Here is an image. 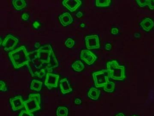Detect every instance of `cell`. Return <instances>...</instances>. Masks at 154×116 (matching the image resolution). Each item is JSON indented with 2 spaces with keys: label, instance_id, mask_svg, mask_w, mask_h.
<instances>
[{
  "label": "cell",
  "instance_id": "6da1fadb",
  "mask_svg": "<svg viewBox=\"0 0 154 116\" xmlns=\"http://www.w3.org/2000/svg\"><path fill=\"white\" fill-rule=\"evenodd\" d=\"M29 61L27 66L32 77L42 79L47 72L51 73L59 66L52 46L46 44L29 52Z\"/></svg>",
  "mask_w": 154,
  "mask_h": 116
},
{
  "label": "cell",
  "instance_id": "7a4b0ae2",
  "mask_svg": "<svg viewBox=\"0 0 154 116\" xmlns=\"http://www.w3.org/2000/svg\"><path fill=\"white\" fill-rule=\"evenodd\" d=\"M8 56L15 69L27 65L29 61V53L24 45L9 52Z\"/></svg>",
  "mask_w": 154,
  "mask_h": 116
},
{
  "label": "cell",
  "instance_id": "3957f363",
  "mask_svg": "<svg viewBox=\"0 0 154 116\" xmlns=\"http://www.w3.org/2000/svg\"><path fill=\"white\" fill-rule=\"evenodd\" d=\"M106 66L109 79L119 81L125 79L126 78L125 67L123 65H120L117 60H113L108 62Z\"/></svg>",
  "mask_w": 154,
  "mask_h": 116
},
{
  "label": "cell",
  "instance_id": "277c9868",
  "mask_svg": "<svg viewBox=\"0 0 154 116\" xmlns=\"http://www.w3.org/2000/svg\"><path fill=\"white\" fill-rule=\"evenodd\" d=\"M41 96L39 93H31L28 99L24 101V106L28 112L32 113L41 109Z\"/></svg>",
  "mask_w": 154,
  "mask_h": 116
},
{
  "label": "cell",
  "instance_id": "5b68a950",
  "mask_svg": "<svg viewBox=\"0 0 154 116\" xmlns=\"http://www.w3.org/2000/svg\"><path fill=\"white\" fill-rule=\"evenodd\" d=\"M92 76L95 87L97 88L104 87L109 81L107 69H102L93 72Z\"/></svg>",
  "mask_w": 154,
  "mask_h": 116
},
{
  "label": "cell",
  "instance_id": "8992f818",
  "mask_svg": "<svg viewBox=\"0 0 154 116\" xmlns=\"http://www.w3.org/2000/svg\"><path fill=\"white\" fill-rule=\"evenodd\" d=\"M19 40L17 38L12 34H9L3 40L2 46L4 50L8 52L14 50Z\"/></svg>",
  "mask_w": 154,
  "mask_h": 116
},
{
  "label": "cell",
  "instance_id": "52a82bcc",
  "mask_svg": "<svg viewBox=\"0 0 154 116\" xmlns=\"http://www.w3.org/2000/svg\"><path fill=\"white\" fill-rule=\"evenodd\" d=\"M85 44L88 50L98 49L100 48L99 35L97 34L87 35L85 38Z\"/></svg>",
  "mask_w": 154,
  "mask_h": 116
},
{
  "label": "cell",
  "instance_id": "ba28073f",
  "mask_svg": "<svg viewBox=\"0 0 154 116\" xmlns=\"http://www.w3.org/2000/svg\"><path fill=\"white\" fill-rule=\"evenodd\" d=\"M59 79V75L58 74L48 72L46 76L45 85L49 89L57 88Z\"/></svg>",
  "mask_w": 154,
  "mask_h": 116
},
{
  "label": "cell",
  "instance_id": "9c48e42d",
  "mask_svg": "<svg viewBox=\"0 0 154 116\" xmlns=\"http://www.w3.org/2000/svg\"><path fill=\"white\" fill-rule=\"evenodd\" d=\"M81 59L88 65H91L95 62L97 57L89 50H83L81 51Z\"/></svg>",
  "mask_w": 154,
  "mask_h": 116
},
{
  "label": "cell",
  "instance_id": "30bf717a",
  "mask_svg": "<svg viewBox=\"0 0 154 116\" xmlns=\"http://www.w3.org/2000/svg\"><path fill=\"white\" fill-rule=\"evenodd\" d=\"M9 101L12 106V110L13 111H17L25 107L24 101L23 100L21 95L16 96L14 98L10 99Z\"/></svg>",
  "mask_w": 154,
  "mask_h": 116
},
{
  "label": "cell",
  "instance_id": "8fae6325",
  "mask_svg": "<svg viewBox=\"0 0 154 116\" xmlns=\"http://www.w3.org/2000/svg\"><path fill=\"white\" fill-rule=\"evenodd\" d=\"M63 5L71 12H74L81 6L82 2L80 0H64L62 2Z\"/></svg>",
  "mask_w": 154,
  "mask_h": 116
},
{
  "label": "cell",
  "instance_id": "7c38bea8",
  "mask_svg": "<svg viewBox=\"0 0 154 116\" xmlns=\"http://www.w3.org/2000/svg\"><path fill=\"white\" fill-rule=\"evenodd\" d=\"M58 19L60 23L63 26H67L71 24L73 22V19L71 14L69 12L63 13L58 16Z\"/></svg>",
  "mask_w": 154,
  "mask_h": 116
},
{
  "label": "cell",
  "instance_id": "4fadbf2b",
  "mask_svg": "<svg viewBox=\"0 0 154 116\" xmlns=\"http://www.w3.org/2000/svg\"><path fill=\"white\" fill-rule=\"evenodd\" d=\"M140 25L144 31L148 32L154 27V21L151 18L146 17L140 22Z\"/></svg>",
  "mask_w": 154,
  "mask_h": 116
},
{
  "label": "cell",
  "instance_id": "5bb4252c",
  "mask_svg": "<svg viewBox=\"0 0 154 116\" xmlns=\"http://www.w3.org/2000/svg\"><path fill=\"white\" fill-rule=\"evenodd\" d=\"M59 86L63 94H66L72 91L68 79L66 78L61 80L59 82Z\"/></svg>",
  "mask_w": 154,
  "mask_h": 116
},
{
  "label": "cell",
  "instance_id": "9a60e30c",
  "mask_svg": "<svg viewBox=\"0 0 154 116\" xmlns=\"http://www.w3.org/2000/svg\"><path fill=\"white\" fill-rule=\"evenodd\" d=\"M100 94V91L96 88H91L88 92V97L94 100H97L99 99Z\"/></svg>",
  "mask_w": 154,
  "mask_h": 116
},
{
  "label": "cell",
  "instance_id": "2e32d148",
  "mask_svg": "<svg viewBox=\"0 0 154 116\" xmlns=\"http://www.w3.org/2000/svg\"><path fill=\"white\" fill-rule=\"evenodd\" d=\"M12 5L17 11H20L26 8L27 6L26 2L24 0H13Z\"/></svg>",
  "mask_w": 154,
  "mask_h": 116
},
{
  "label": "cell",
  "instance_id": "e0dca14e",
  "mask_svg": "<svg viewBox=\"0 0 154 116\" xmlns=\"http://www.w3.org/2000/svg\"><path fill=\"white\" fill-rule=\"evenodd\" d=\"M43 82L37 80L33 79L31 81L30 89L32 90L39 92L41 91L42 86L43 85Z\"/></svg>",
  "mask_w": 154,
  "mask_h": 116
},
{
  "label": "cell",
  "instance_id": "ac0fdd59",
  "mask_svg": "<svg viewBox=\"0 0 154 116\" xmlns=\"http://www.w3.org/2000/svg\"><path fill=\"white\" fill-rule=\"evenodd\" d=\"M72 67L75 71L80 72L85 69V65L81 60H76L72 65Z\"/></svg>",
  "mask_w": 154,
  "mask_h": 116
},
{
  "label": "cell",
  "instance_id": "d6986e66",
  "mask_svg": "<svg viewBox=\"0 0 154 116\" xmlns=\"http://www.w3.org/2000/svg\"><path fill=\"white\" fill-rule=\"evenodd\" d=\"M56 114L57 116H68V108L65 107H59L57 110Z\"/></svg>",
  "mask_w": 154,
  "mask_h": 116
},
{
  "label": "cell",
  "instance_id": "ffe728a7",
  "mask_svg": "<svg viewBox=\"0 0 154 116\" xmlns=\"http://www.w3.org/2000/svg\"><path fill=\"white\" fill-rule=\"evenodd\" d=\"M95 2L96 6L97 7H105L109 6L111 3L112 1L110 0H97Z\"/></svg>",
  "mask_w": 154,
  "mask_h": 116
},
{
  "label": "cell",
  "instance_id": "44dd1931",
  "mask_svg": "<svg viewBox=\"0 0 154 116\" xmlns=\"http://www.w3.org/2000/svg\"><path fill=\"white\" fill-rule=\"evenodd\" d=\"M115 84L113 82L109 81L107 85L103 87L104 91L108 92H112L115 89Z\"/></svg>",
  "mask_w": 154,
  "mask_h": 116
},
{
  "label": "cell",
  "instance_id": "7402d4cb",
  "mask_svg": "<svg viewBox=\"0 0 154 116\" xmlns=\"http://www.w3.org/2000/svg\"><path fill=\"white\" fill-rule=\"evenodd\" d=\"M65 44L67 48H72L75 44V41L72 38H68L65 41Z\"/></svg>",
  "mask_w": 154,
  "mask_h": 116
},
{
  "label": "cell",
  "instance_id": "603a6c76",
  "mask_svg": "<svg viewBox=\"0 0 154 116\" xmlns=\"http://www.w3.org/2000/svg\"><path fill=\"white\" fill-rule=\"evenodd\" d=\"M0 85H1V86H0L1 91L4 92H6L8 90L7 85H6V83H5V82L2 80L0 81Z\"/></svg>",
  "mask_w": 154,
  "mask_h": 116
},
{
  "label": "cell",
  "instance_id": "cb8c5ba5",
  "mask_svg": "<svg viewBox=\"0 0 154 116\" xmlns=\"http://www.w3.org/2000/svg\"><path fill=\"white\" fill-rule=\"evenodd\" d=\"M147 5L150 10H154V0H147Z\"/></svg>",
  "mask_w": 154,
  "mask_h": 116
},
{
  "label": "cell",
  "instance_id": "d4e9b609",
  "mask_svg": "<svg viewBox=\"0 0 154 116\" xmlns=\"http://www.w3.org/2000/svg\"><path fill=\"white\" fill-rule=\"evenodd\" d=\"M136 2L137 4L140 7H144L147 5V0L145 1H136Z\"/></svg>",
  "mask_w": 154,
  "mask_h": 116
},
{
  "label": "cell",
  "instance_id": "484cf974",
  "mask_svg": "<svg viewBox=\"0 0 154 116\" xmlns=\"http://www.w3.org/2000/svg\"><path fill=\"white\" fill-rule=\"evenodd\" d=\"M19 116H34V115L33 113L28 112L26 110H22Z\"/></svg>",
  "mask_w": 154,
  "mask_h": 116
},
{
  "label": "cell",
  "instance_id": "4316f807",
  "mask_svg": "<svg viewBox=\"0 0 154 116\" xmlns=\"http://www.w3.org/2000/svg\"><path fill=\"white\" fill-rule=\"evenodd\" d=\"M29 15L28 13L26 12L23 13L21 15V18L24 21H26L29 19Z\"/></svg>",
  "mask_w": 154,
  "mask_h": 116
},
{
  "label": "cell",
  "instance_id": "83f0119b",
  "mask_svg": "<svg viewBox=\"0 0 154 116\" xmlns=\"http://www.w3.org/2000/svg\"><path fill=\"white\" fill-rule=\"evenodd\" d=\"M33 26L35 29H37L39 28L40 26V24L38 21H35L33 24Z\"/></svg>",
  "mask_w": 154,
  "mask_h": 116
},
{
  "label": "cell",
  "instance_id": "f1b7e54d",
  "mask_svg": "<svg viewBox=\"0 0 154 116\" xmlns=\"http://www.w3.org/2000/svg\"><path fill=\"white\" fill-rule=\"evenodd\" d=\"M111 32L112 34L116 35V34H117L119 33V29L117 28H112L111 31Z\"/></svg>",
  "mask_w": 154,
  "mask_h": 116
},
{
  "label": "cell",
  "instance_id": "f546056e",
  "mask_svg": "<svg viewBox=\"0 0 154 116\" xmlns=\"http://www.w3.org/2000/svg\"><path fill=\"white\" fill-rule=\"evenodd\" d=\"M74 102L75 104L80 105L82 103V100H81V99L79 98H76Z\"/></svg>",
  "mask_w": 154,
  "mask_h": 116
},
{
  "label": "cell",
  "instance_id": "4dcf8cb0",
  "mask_svg": "<svg viewBox=\"0 0 154 116\" xmlns=\"http://www.w3.org/2000/svg\"><path fill=\"white\" fill-rule=\"evenodd\" d=\"M112 45L110 44H105V48L107 50H110L111 49Z\"/></svg>",
  "mask_w": 154,
  "mask_h": 116
},
{
  "label": "cell",
  "instance_id": "1f68e13d",
  "mask_svg": "<svg viewBox=\"0 0 154 116\" xmlns=\"http://www.w3.org/2000/svg\"><path fill=\"white\" fill-rule=\"evenodd\" d=\"M83 15V13L81 11H79L76 13V16L77 18H80L82 17Z\"/></svg>",
  "mask_w": 154,
  "mask_h": 116
},
{
  "label": "cell",
  "instance_id": "d6a6232c",
  "mask_svg": "<svg viewBox=\"0 0 154 116\" xmlns=\"http://www.w3.org/2000/svg\"><path fill=\"white\" fill-rule=\"evenodd\" d=\"M40 43L38 42H36L35 43V48H36V49H39V48H40Z\"/></svg>",
  "mask_w": 154,
  "mask_h": 116
},
{
  "label": "cell",
  "instance_id": "836d02e7",
  "mask_svg": "<svg viewBox=\"0 0 154 116\" xmlns=\"http://www.w3.org/2000/svg\"><path fill=\"white\" fill-rule=\"evenodd\" d=\"M134 35H135V37L137 38H139V37H140V34L138 33H136V34H135Z\"/></svg>",
  "mask_w": 154,
  "mask_h": 116
},
{
  "label": "cell",
  "instance_id": "e575fe53",
  "mask_svg": "<svg viewBox=\"0 0 154 116\" xmlns=\"http://www.w3.org/2000/svg\"><path fill=\"white\" fill-rule=\"evenodd\" d=\"M116 116H124V114H123V113H119V114H117V115H116Z\"/></svg>",
  "mask_w": 154,
  "mask_h": 116
},
{
  "label": "cell",
  "instance_id": "d590c367",
  "mask_svg": "<svg viewBox=\"0 0 154 116\" xmlns=\"http://www.w3.org/2000/svg\"><path fill=\"white\" fill-rule=\"evenodd\" d=\"M81 27H85V24H83V23L82 24H81Z\"/></svg>",
  "mask_w": 154,
  "mask_h": 116
},
{
  "label": "cell",
  "instance_id": "8d00e7d4",
  "mask_svg": "<svg viewBox=\"0 0 154 116\" xmlns=\"http://www.w3.org/2000/svg\"><path fill=\"white\" fill-rule=\"evenodd\" d=\"M2 43H3V42H2V38H1V44L2 45Z\"/></svg>",
  "mask_w": 154,
  "mask_h": 116
},
{
  "label": "cell",
  "instance_id": "74e56055",
  "mask_svg": "<svg viewBox=\"0 0 154 116\" xmlns=\"http://www.w3.org/2000/svg\"></svg>",
  "mask_w": 154,
  "mask_h": 116
}]
</instances>
